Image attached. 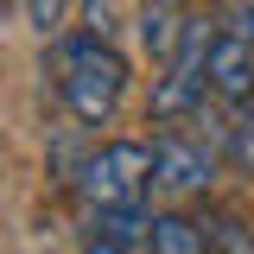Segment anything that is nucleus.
Returning <instances> with one entry per match:
<instances>
[{
  "label": "nucleus",
  "instance_id": "nucleus-1",
  "mask_svg": "<svg viewBox=\"0 0 254 254\" xmlns=\"http://www.w3.org/2000/svg\"><path fill=\"white\" fill-rule=\"evenodd\" d=\"M58 95L83 127L115 121L127 95V58L108 45V32H70L58 45Z\"/></svg>",
  "mask_w": 254,
  "mask_h": 254
},
{
  "label": "nucleus",
  "instance_id": "nucleus-2",
  "mask_svg": "<svg viewBox=\"0 0 254 254\" xmlns=\"http://www.w3.org/2000/svg\"><path fill=\"white\" fill-rule=\"evenodd\" d=\"M153 190V146L140 140H108L102 153L83 159V197L95 216H121V210H146Z\"/></svg>",
  "mask_w": 254,
  "mask_h": 254
},
{
  "label": "nucleus",
  "instance_id": "nucleus-3",
  "mask_svg": "<svg viewBox=\"0 0 254 254\" xmlns=\"http://www.w3.org/2000/svg\"><path fill=\"white\" fill-rule=\"evenodd\" d=\"M210 38H216L210 19H190L185 45L165 58V76H159V89H153V115L159 121H190V115H203V95H210Z\"/></svg>",
  "mask_w": 254,
  "mask_h": 254
},
{
  "label": "nucleus",
  "instance_id": "nucleus-4",
  "mask_svg": "<svg viewBox=\"0 0 254 254\" xmlns=\"http://www.w3.org/2000/svg\"><path fill=\"white\" fill-rule=\"evenodd\" d=\"M216 172V146L203 133H185L178 121H159V140H153V185L172 190V197H190V190L210 185Z\"/></svg>",
  "mask_w": 254,
  "mask_h": 254
},
{
  "label": "nucleus",
  "instance_id": "nucleus-5",
  "mask_svg": "<svg viewBox=\"0 0 254 254\" xmlns=\"http://www.w3.org/2000/svg\"><path fill=\"white\" fill-rule=\"evenodd\" d=\"M248 89H254V32L229 26V32L210 38V95H222V102L242 108Z\"/></svg>",
  "mask_w": 254,
  "mask_h": 254
},
{
  "label": "nucleus",
  "instance_id": "nucleus-6",
  "mask_svg": "<svg viewBox=\"0 0 254 254\" xmlns=\"http://www.w3.org/2000/svg\"><path fill=\"white\" fill-rule=\"evenodd\" d=\"M185 32H190L185 0H146V6H140V45H146L159 64H165L178 45H185Z\"/></svg>",
  "mask_w": 254,
  "mask_h": 254
},
{
  "label": "nucleus",
  "instance_id": "nucleus-7",
  "mask_svg": "<svg viewBox=\"0 0 254 254\" xmlns=\"http://www.w3.org/2000/svg\"><path fill=\"white\" fill-rule=\"evenodd\" d=\"M146 254H210V235L190 216H153L146 222Z\"/></svg>",
  "mask_w": 254,
  "mask_h": 254
},
{
  "label": "nucleus",
  "instance_id": "nucleus-8",
  "mask_svg": "<svg viewBox=\"0 0 254 254\" xmlns=\"http://www.w3.org/2000/svg\"><path fill=\"white\" fill-rule=\"evenodd\" d=\"M222 153L235 172H248L254 178V108H235V121L222 127Z\"/></svg>",
  "mask_w": 254,
  "mask_h": 254
},
{
  "label": "nucleus",
  "instance_id": "nucleus-9",
  "mask_svg": "<svg viewBox=\"0 0 254 254\" xmlns=\"http://www.w3.org/2000/svg\"><path fill=\"white\" fill-rule=\"evenodd\" d=\"M19 6H26V19L38 32H58L64 26V0H19Z\"/></svg>",
  "mask_w": 254,
  "mask_h": 254
},
{
  "label": "nucleus",
  "instance_id": "nucleus-10",
  "mask_svg": "<svg viewBox=\"0 0 254 254\" xmlns=\"http://www.w3.org/2000/svg\"><path fill=\"white\" fill-rule=\"evenodd\" d=\"M89 254H127V242H108V235H102V242H95Z\"/></svg>",
  "mask_w": 254,
  "mask_h": 254
}]
</instances>
